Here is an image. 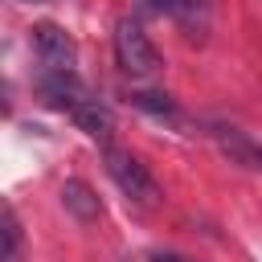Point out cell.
I'll use <instances>...</instances> for the list:
<instances>
[{
	"instance_id": "cell-3",
	"label": "cell",
	"mask_w": 262,
	"mask_h": 262,
	"mask_svg": "<svg viewBox=\"0 0 262 262\" xmlns=\"http://www.w3.org/2000/svg\"><path fill=\"white\" fill-rule=\"evenodd\" d=\"M106 172H111V180L119 184V192H123L127 201H135V205H156L160 188H156L151 172H147L131 151H115V147H106Z\"/></svg>"
},
{
	"instance_id": "cell-5",
	"label": "cell",
	"mask_w": 262,
	"mask_h": 262,
	"mask_svg": "<svg viewBox=\"0 0 262 262\" xmlns=\"http://www.w3.org/2000/svg\"><path fill=\"white\" fill-rule=\"evenodd\" d=\"M221 147H225V151H233L242 164H258V160H262V151H258L242 131H233V127H221Z\"/></svg>"
},
{
	"instance_id": "cell-9",
	"label": "cell",
	"mask_w": 262,
	"mask_h": 262,
	"mask_svg": "<svg viewBox=\"0 0 262 262\" xmlns=\"http://www.w3.org/2000/svg\"><path fill=\"white\" fill-rule=\"evenodd\" d=\"M151 262H192V258H184V254H151Z\"/></svg>"
},
{
	"instance_id": "cell-4",
	"label": "cell",
	"mask_w": 262,
	"mask_h": 262,
	"mask_svg": "<svg viewBox=\"0 0 262 262\" xmlns=\"http://www.w3.org/2000/svg\"><path fill=\"white\" fill-rule=\"evenodd\" d=\"M61 209H66L74 221H82V225H94V221L102 217V201L94 196V188H90L86 180H66V184H61Z\"/></svg>"
},
{
	"instance_id": "cell-7",
	"label": "cell",
	"mask_w": 262,
	"mask_h": 262,
	"mask_svg": "<svg viewBox=\"0 0 262 262\" xmlns=\"http://www.w3.org/2000/svg\"><path fill=\"white\" fill-rule=\"evenodd\" d=\"M139 4L156 16H180V20H192V12L201 8V0H139Z\"/></svg>"
},
{
	"instance_id": "cell-1",
	"label": "cell",
	"mask_w": 262,
	"mask_h": 262,
	"mask_svg": "<svg viewBox=\"0 0 262 262\" xmlns=\"http://www.w3.org/2000/svg\"><path fill=\"white\" fill-rule=\"evenodd\" d=\"M115 61H119V70L131 74V78H151V74L160 70L156 45L147 41V33L139 29V20H131V16H123V20L115 25Z\"/></svg>"
},
{
	"instance_id": "cell-8",
	"label": "cell",
	"mask_w": 262,
	"mask_h": 262,
	"mask_svg": "<svg viewBox=\"0 0 262 262\" xmlns=\"http://www.w3.org/2000/svg\"><path fill=\"white\" fill-rule=\"evenodd\" d=\"M0 262H20V221L12 205H4V258Z\"/></svg>"
},
{
	"instance_id": "cell-2",
	"label": "cell",
	"mask_w": 262,
	"mask_h": 262,
	"mask_svg": "<svg viewBox=\"0 0 262 262\" xmlns=\"http://www.w3.org/2000/svg\"><path fill=\"white\" fill-rule=\"evenodd\" d=\"M33 49H37L41 74H78V45L61 25L53 20L33 25Z\"/></svg>"
},
{
	"instance_id": "cell-6",
	"label": "cell",
	"mask_w": 262,
	"mask_h": 262,
	"mask_svg": "<svg viewBox=\"0 0 262 262\" xmlns=\"http://www.w3.org/2000/svg\"><path fill=\"white\" fill-rule=\"evenodd\" d=\"M131 102H135L139 111L156 115V119H172V115H176V102H172L168 94H156V90H139V94H131Z\"/></svg>"
}]
</instances>
